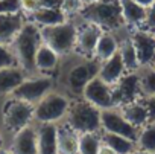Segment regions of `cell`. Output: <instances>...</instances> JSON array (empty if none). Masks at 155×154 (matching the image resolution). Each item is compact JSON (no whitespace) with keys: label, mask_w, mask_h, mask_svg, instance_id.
<instances>
[{"label":"cell","mask_w":155,"mask_h":154,"mask_svg":"<svg viewBox=\"0 0 155 154\" xmlns=\"http://www.w3.org/2000/svg\"><path fill=\"white\" fill-rule=\"evenodd\" d=\"M74 58H76V61L67 64L65 69L61 70L59 84L62 86L61 92L67 93L68 96L81 98L85 86L94 76H97L101 63L94 58L88 60V58H79L76 55H74Z\"/></svg>","instance_id":"6da1fadb"},{"label":"cell","mask_w":155,"mask_h":154,"mask_svg":"<svg viewBox=\"0 0 155 154\" xmlns=\"http://www.w3.org/2000/svg\"><path fill=\"white\" fill-rule=\"evenodd\" d=\"M74 20L93 23L102 31L111 32H117L125 28L119 0H97L94 3L84 5Z\"/></svg>","instance_id":"7a4b0ae2"},{"label":"cell","mask_w":155,"mask_h":154,"mask_svg":"<svg viewBox=\"0 0 155 154\" xmlns=\"http://www.w3.org/2000/svg\"><path fill=\"white\" fill-rule=\"evenodd\" d=\"M41 41L43 40L40 28L32 22H26L21 31L14 38V41L9 44L17 60V66H20L29 76L35 73V53Z\"/></svg>","instance_id":"3957f363"},{"label":"cell","mask_w":155,"mask_h":154,"mask_svg":"<svg viewBox=\"0 0 155 154\" xmlns=\"http://www.w3.org/2000/svg\"><path fill=\"white\" fill-rule=\"evenodd\" d=\"M78 29H79V23L70 19L56 26L40 28V32H41L43 43L50 46L61 58H67V56L73 55Z\"/></svg>","instance_id":"277c9868"},{"label":"cell","mask_w":155,"mask_h":154,"mask_svg":"<svg viewBox=\"0 0 155 154\" xmlns=\"http://www.w3.org/2000/svg\"><path fill=\"white\" fill-rule=\"evenodd\" d=\"M76 133H99L101 128V110L82 98L71 101L68 113L64 119Z\"/></svg>","instance_id":"5b68a950"},{"label":"cell","mask_w":155,"mask_h":154,"mask_svg":"<svg viewBox=\"0 0 155 154\" xmlns=\"http://www.w3.org/2000/svg\"><path fill=\"white\" fill-rule=\"evenodd\" d=\"M70 105L71 98L67 93L53 89L34 105V121L37 124H58L65 119Z\"/></svg>","instance_id":"8992f818"},{"label":"cell","mask_w":155,"mask_h":154,"mask_svg":"<svg viewBox=\"0 0 155 154\" xmlns=\"http://www.w3.org/2000/svg\"><path fill=\"white\" fill-rule=\"evenodd\" d=\"M53 89H55V80L50 75L28 76L9 96L35 105L41 98H44Z\"/></svg>","instance_id":"52a82bcc"},{"label":"cell","mask_w":155,"mask_h":154,"mask_svg":"<svg viewBox=\"0 0 155 154\" xmlns=\"http://www.w3.org/2000/svg\"><path fill=\"white\" fill-rule=\"evenodd\" d=\"M2 116L6 130L17 133L21 128L31 125V122L34 121V105L9 96V99L3 105Z\"/></svg>","instance_id":"ba28073f"},{"label":"cell","mask_w":155,"mask_h":154,"mask_svg":"<svg viewBox=\"0 0 155 154\" xmlns=\"http://www.w3.org/2000/svg\"><path fill=\"white\" fill-rule=\"evenodd\" d=\"M101 128L105 133H113V134H120L125 136L134 142H137L140 130L134 127L131 122H128L120 110L117 107L101 110Z\"/></svg>","instance_id":"9c48e42d"},{"label":"cell","mask_w":155,"mask_h":154,"mask_svg":"<svg viewBox=\"0 0 155 154\" xmlns=\"http://www.w3.org/2000/svg\"><path fill=\"white\" fill-rule=\"evenodd\" d=\"M78 23H79V29H78V37H76V43H74L73 55L79 56V58H88V60L94 58L96 44H97L99 37L102 35L104 31L93 23H84V22H78Z\"/></svg>","instance_id":"30bf717a"},{"label":"cell","mask_w":155,"mask_h":154,"mask_svg":"<svg viewBox=\"0 0 155 154\" xmlns=\"http://www.w3.org/2000/svg\"><path fill=\"white\" fill-rule=\"evenodd\" d=\"M113 96L116 107L126 105L129 102L141 99V90H140V76L137 72H126L122 80L113 87Z\"/></svg>","instance_id":"8fae6325"},{"label":"cell","mask_w":155,"mask_h":154,"mask_svg":"<svg viewBox=\"0 0 155 154\" xmlns=\"http://www.w3.org/2000/svg\"><path fill=\"white\" fill-rule=\"evenodd\" d=\"M81 98L85 99L87 102L93 104L99 110H107V108L116 107L114 96H113V87L105 84L99 76H94V78L85 86Z\"/></svg>","instance_id":"7c38bea8"},{"label":"cell","mask_w":155,"mask_h":154,"mask_svg":"<svg viewBox=\"0 0 155 154\" xmlns=\"http://www.w3.org/2000/svg\"><path fill=\"white\" fill-rule=\"evenodd\" d=\"M129 37L137 50L140 69L152 66V63L155 60V35H153V32L147 31L144 28H140V29L129 31Z\"/></svg>","instance_id":"4fadbf2b"},{"label":"cell","mask_w":155,"mask_h":154,"mask_svg":"<svg viewBox=\"0 0 155 154\" xmlns=\"http://www.w3.org/2000/svg\"><path fill=\"white\" fill-rule=\"evenodd\" d=\"M9 149L12 154H38L37 127L28 125L20 131L14 133Z\"/></svg>","instance_id":"5bb4252c"},{"label":"cell","mask_w":155,"mask_h":154,"mask_svg":"<svg viewBox=\"0 0 155 154\" xmlns=\"http://www.w3.org/2000/svg\"><path fill=\"white\" fill-rule=\"evenodd\" d=\"M26 22L28 17L23 12L0 14V43L9 46Z\"/></svg>","instance_id":"9a60e30c"},{"label":"cell","mask_w":155,"mask_h":154,"mask_svg":"<svg viewBox=\"0 0 155 154\" xmlns=\"http://www.w3.org/2000/svg\"><path fill=\"white\" fill-rule=\"evenodd\" d=\"M61 56L46 43L41 41L37 53H35V73L40 75H50L59 70L61 66Z\"/></svg>","instance_id":"2e32d148"},{"label":"cell","mask_w":155,"mask_h":154,"mask_svg":"<svg viewBox=\"0 0 155 154\" xmlns=\"http://www.w3.org/2000/svg\"><path fill=\"white\" fill-rule=\"evenodd\" d=\"M37 142L38 154H58V124H38Z\"/></svg>","instance_id":"e0dca14e"},{"label":"cell","mask_w":155,"mask_h":154,"mask_svg":"<svg viewBox=\"0 0 155 154\" xmlns=\"http://www.w3.org/2000/svg\"><path fill=\"white\" fill-rule=\"evenodd\" d=\"M119 3H120V11H122L125 28L128 31L143 28L144 17H146V8L138 5L135 0H119Z\"/></svg>","instance_id":"ac0fdd59"},{"label":"cell","mask_w":155,"mask_h":154,"mask_svg":"<svg viewBox=\"0 0 155 154\" xmlns=\"http://www.w3.org/2000/svg\"><path fill=\"white\" fill-rule=\"evenodd\" d=\"M126 73V67L120 58V55H114L113 58L101 63L99 66V72H97V76L108 86L114 87L120 80H122V76Z\"/></svg>","instance_id":"d6986e66"},{"label":"cell","mask_w":155,"mask_h":154,"mask_svg":"<svg viewBox=\"0 0 155 154\" xmlns=\"http://www.w3.org/2000/svg\"><path fill=\"white\" fill-rule=\"evenodd\" d=\"M119 34V40H120V44H119V55L126 67V72H137L140 69V63H138V56H137V50L131 41V37H129V31L126 28L117 31Z\"/></svg>","instance_id":"ffe728a7"},{"label":"cell","mask_w":155,"mask_h":154,"mask_svg":"<svg viewBox=\"0 0 155 154\" xmlns=\"http://www.w3.org/2000/svg\"><path fill=\"white\" fill-rule=\"evenodd\" d=\"M28 76L29 75L20 66L0 69V95H11Z\"/></svg>","instance_id":"44dd1931"},{"label":"cell","mask_w":155,"mask_h":154,"mask_svg":"<svg viewBox=\"0 0 155 154\" xmlns=\"http://www.w3.org/2000/svg\"><path fill=\"white\" fill-rule=\"evenodd\" d=\"M119 44H120V40H119L117 32L104 31L96 44L94 60H97L99 63H104V61L113 58L114 55L119 53Z\"/></svg>","instance_id":"7402d4cb"},{"label":"cell","mask_w":155,"mask_h":154,"mask_svg":"<svg viewBox=\"0 0 155 154\" xmlns=\"http://www.w3.org/2000/svg\"><path fill=\"white\" fill-rule=\"evenodd\" d=\"M58 154H79V133L65 122L58 125Z\"/></svg>","instance_id":"603a6c76"},{"label":"cell","mask_w":155,"mask_h":154,"mask_svg":"<svg viewBox=\"0 0 155 154\" xmlns=\"http://www.w3.org/2000/svg\"><path fill=\"white\" fill-rule=\"evenodd\" d=\"M67 15L62 9H52V8H38L35 12L28 15V22H32L38 28H50L67 22Z\"/></svg>","instance_id":"cb8c5ba5"},{"label":"cell","mask_w":155,"mask_h":154,"mask_svg":"<svg viewBox=\"0 0 155 154\" xmlns=\"http://www.w3.org/2000/svg\"><path fill=\"white\" fill-rule=\"evenodd\" d=\"M120 110V113L123 115V118L131 122L134 127H137L138 130L143 128L146 124H149V113H147V108L144 107L143 101L138 99V101H134V102H129L126 105H122V107H117Z\"/></svg>","instance_id":"d4e9b609"},{"label":"cell","mask_w":155,"mask_h":154,"mask_svg":"<svg viewBox=\"0 0 155 154\" xmlns=\"http://www.w3.org/2000/svg\"><path fill=\"white\" fill-rule=\"evenodd\" d=\"M102 137V145L110 148L111 151H114L116 154H129L131 151L135 149V142L125 137V136H120V134H113V133H102L101 134Z\"/></svg>","instance_id":"484cf974"},{"label":"cell","mask_w":155,"mask_h":154,"mask_svg":"<svg viewBox=\"0 0 155 154\" xmlns=\"http://www.w3.org/2000/svg\"><path fill=\"white\" fill-rule=\"evenodd\" d=\"M102 148V137L99 133L79 134V154H99Z\"/></svg>","instance_id":"4316f807"},{"label":"cell","mask_w":155,"mask_h":154,"mask_svg":"<svg viewBox=\"0 0 155 154\" xmlns=\"http://www.w3.org/2000/svg\"><path fill=\"white\" fill-rule=\"evenodd\" d=\"M140 76V90L141 98L146 96H155V69L152 66L138 69Z\"/></svg>","instance_id":"83f0119b"},{"label":"cell","mask_w":155,"mask_h":154,"mask_svg":"<svg viewBox=\"0 0 155 154\" xmlns=\"http://www.w3.org/2000/svg\"><path fill=\"white\" fill-rule=\"evenodd\" d=\"M135 143L143 151L155 152V122H149L143 128H140Z\"/></svg>","instance_id":"f1b7e54d"},{"label":"cell","mask_w":155,"mask_h":154,"mask_svg":"<svg viewBox=\"0 0 155 154\" xmlns=\"http://www.w3.org/2000/svg\"><path fill=\"white\" fill-rule=\"evenodd\" d=\"M82 6H84V5H82L81 0H62L61 9H62V12L67 15V19L70 20V19H76V17H78V14L81 12Z\"/></svg>","instance_id":"f546056e"},{"label":"cell","mask_w":155,"mask_h":154,"mask_svg":"<svg viewBox=\"0 0 155 154\" xmlns=\"http://www.w3.org/2000/svg\"><path fill=\"white\" fill-rule=\"evenodd\" d=\"M9 66H17V60L9 46L0 43V69L9 67Z\"/></svg>","instance_id":"4dcf8cb0"},{"label":"cell","mask_w":155,"mask_h":154,"mask_svg":"<svg viewBox=\"0 0 155 154\" xmlns=\"http://www.w3.org/2000/svg\"><path fill=\"white\" fill-rule=\"evenodd\" d=\"M21 12L20 0H0V14Z\"/></svg>","instance_id":"1f68e13d"},{"label":"cell","mask_w":155,"mask_h":154,"mask_svg":"<svg viewBox=\"0 0 155 154\" xmlns=\"http://www.w3.org/2000/svg\"><path fill=\"white\" fill-rule=\"evenodd\" d=\"M143 28L147 31H155V3L146 8V17H144Z\"/></svg>","instance_id":"d6a6232c"},{"label":"cell","mask_w":155,"mask_h":154,"mask_svg":"<svg viewBox=\"0 0 155 154\" xmlns=\"http://www.w3.org/2000/svg\"><path fill=\"white\" fill-rule=\"evenodd\" d=\"M20 6H21V12L28 17L40 8V0H20Z\"/></svg>","instance_id":"836d02e7"},{"label":"cell","mask_w":155,"mask_h":154,"mask_svg":"<svg viewBox=\"0 0 155 154\" xmlns=\"http://www.w3.org/2000/svg\"><path fill=\"white\" fill-rule=\"evenodd\" d=\"M144 107L147 108V113H149V122H155V96H146V98H141Z\"/></svg>","instance_id":"e575fe53"},{"label":"cell","mask_w":155,"mask_h":154,"mask_svg":"<svg viewBox=\"0 0 155 154\" xmlns=\"http://www.w3.org/2000/svg\"><path fill=\"white\" fill-rule=\"evenodd\" d=\"M62 0H40V8H52V9H61Z\"/></svg>","instance_id":"d590c367"},{"label":"cell","mask_w":155,"mask_h":154,"mask_svg":"<svg viewBox=\"0 0 155 154\" xmlns=\"http://www.w3.org/2000/svg\"><path fill=\"white\" fill-rule=\"evenodd\" d=\"M135 2H137L138 5H141L143 8H147V6H150L152 3H155V0H135Z\"/></svg>","instance_id":"8d00e7d4"},{"label":"cell","mask_w":155,"mask_h":154,"mask_svg":"<svg viewBox=\"0 0 155 154\" xmlns=\"http://www.w3.org/2000/svg\"><path fill=\"white\" fill-rule=\"evenodd\" d=\"M99 154H116V152H114V151H111L110 148H107V146H104V145H102V148H101V152H99Z\"/></svg>","instance_id":"74e56055"},{"label":"cell","mask_w":155,"mask_h":154,"mask_svg":"<svg viewBox=\"0 0 155 154\" xmlns=\"http://www.w3.org/2000/svg\"><path fill=\"white\" fill-rule=\"evenodd\" d=\"M129 154H155V152H149V151H143V149H134Z\"/></svg>","instance_id":"f35d334b"},{"label":"cell","mask_w":155,"mask_h":154,"mask_svg":"<svg viewBox=\"0 0 155 154\" xmlns=\"http://www.w3.org/2000/svg\"><path fill=\"white\" fill-rule=\"evenodd\" d=\"M81 2H82V5H90V3L97 2V0H81Z\"/></svg>","instance_id":"ab89813d"},{"label":"cell","mask_w":155,"mask_h":154,"mask_svg":"<svg viewBox=\"0 0 155 154\" xmlns=\"http://www.w3.org/2000/svg\"><path fill=\"white\" fill-rule=\"evenodd\" d=\"M0 154H12L11 149H3V148H0Z\"/></svg>","instance_id":"60d3db41"},{"label":"cell","mask_w":155,"mask_h":154,"mask_svg":"<svg viewBox=\"0 0 155 154\" xmlns=\"http://www.w3.org/2000/svg\"><path fill=\"white\" fill-rule=\"evenodd\" d=\"M0 145H2V133H0ZM0 148H2V146H0Z\"/></svg>","instance_id":"b9f144b4"},{"label":"cell","mask_w":155,"mask_h":154,"mask_svg":"<svg viewBox=\"0 0 155 154\" xmlns=\"http://www.w3.org/2000/svg\"><path fill=\"white\" fill-rule=\"evenodd\" d=\"M152 67H153V69H155V60H153V63H152Z\"/></svg>","instance_id":"7bdbcfd3"},{"label":"cell","mask_w":155,"mask_h":154,"mask_svg":"<svg viewBox=\"0 0 155 154\" xmlns=\"http://www.w3.org/2000/svg\"><path fill=\"white\" fill-rule=\"evenodd\" d=\"M152 32H153V35H155V31H152Z\"/></svg>","instance_id":"ee69618b"}]
</instances>
